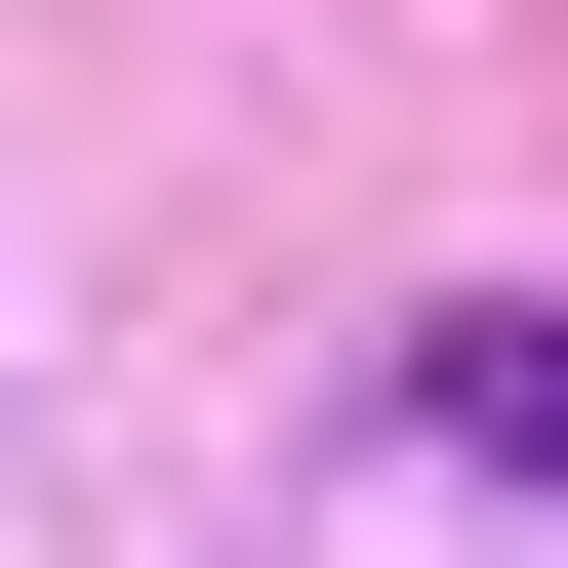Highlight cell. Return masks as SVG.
Masks as SVG:
<instances>
[{
  "mask_svg": "<svg viewBox=\"0 0 568 568\" xmlns=\"http://www.w3.org/2000/svg\"><path fill=\"white\" fill-rule=\"evenodd\" d=\"M487 447H528V487H568V325H528V366H487Z\"/></svg>",
  "mask_w": 568,
  "mask_h": 568,
  "instance_id": "6da1fadb",
  "label": "cell"
}]
</instances>
